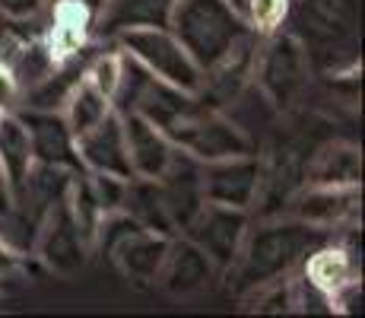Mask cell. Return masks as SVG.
<instances>
[{
    "label": "cell",
    "mask_w": 365,
    "mask_h": 318,
    "mask_svg": "<svg viewBox=\"0 0 365 318\" xmlns=\"http://www.w3.org/2000/svg\"><path fill=\"white\" fill-rule=\"evenodd\" d=\"M334 232L312 226L296 217H267L261 226L245 232V242L238 249V258L232 261V289L238 296L251 293V289L270 284V280H283L302 267L321 242H327Z\"/></svg>",
    "instance_id": "1"
},
{
    "label": "cell",
    "mask_w": 365,
    "mask_h": 318,
    "mask_svg": "<svg viewBox=\"0 0 365 318\" xmlns=\"http://www.w3.org/2000/svg\"><path fill=\"white\" fill-rule=\"evenodd\" d=\"M168 32L181 41V48L191 54V61L203 74L216 67L255 29L229 0H175Z\"/></svg>",
    "instance_id": "2"
},
{
    "label": "cell",
    "mask_w": 365,
    "mask_h": 318,
    "mask_svg": "<svg viewBox=\"0 0 365 318\" xmlns=\"http://www.w3.org/2000/svg\"><path fill=\"white\" fill-rule=\"evenodd\" d=\"M308 70H312V58L289 29L261 35L251 83L277 111H286L299 102V96L308 86Z\"/></svg>",
    "instance_id": "3"
},
{
    "label": "cell",
    "mask_w": 365,
    "mask_h": 318,
    "mask_svg": "<svg viewBox=\"0 0 365 318\" xmlns=\"http://www.w3.org/2000/svg\"><path fill=\"white\" fill-rule=\"evenodd\" d=\"M165 137L172 140L178 150H185L187 156H194L200 162L255 153V144H251L248 134H245L232 118H226V111L207 109L200 99L194 102V109L165 134Z\"/></svg>",
    "instance_id": "4"
},
{
    "label": "cell",
    "mask_w": 365,
    "mask_h": 318,
    "mask_svg": "<svg viewBox=\"0 0 365 318\" xmlns=\"http://www.w3.org/2000/svg\"><path fill=\"white\" fill-rule=\"evenodd\" d=\"M111 41L121 51H128L130 58H137L156 80L172 83V86L185 89V93H197L200 89V76H203L200 67L191 61V54L181 48V41L168 29H128L115 35Z\"/></svg>",
    "instance_id": "5"
},
{
    "label": "cell",
    "mask_w": 365,
    "mask_h": 318,
    "mask_svg": "<svg viewBox=\"0 0 365 318\" xmlns=\"http://www.w3.org/2000/svg\"><path fill=\"white\" fill-rule=\"evenodd\" d=\"M286 23L305 51H331L334 45H353L359 10L356 0H292Z\"/></svg>",
    "instance_id": "6"
},
{
    "label": "cell",
    "mask_w": 365,
    "mask_h": 318,
    "mask_svg": "<svg viewBox=\"0 0 365 318\" xmlns=\"http://www.w3.org/2000/svg\"><path fill=\"white\" fill-rule=\"evenodd\" d=\"M93 245L86 242V236L80 232L73 214L67 207V194L61 201H54L48 207L45 220H41L38 232H35L32 242V254L48 267L51 274H61V277H70L76 274L83 264H86Z\"/></svg>",
    "instance_id": "7"
},
{
    "label": "cell",
    "mask_w": 365,
    "mask_h": 318,
    "mask_svg": "<svg viewBox=\"0 0 365 318\" xmlns=\"http://www.w3.org/2000/svg\"><path fill=\"white\" fill-rule=\"evenodd\" d=\"M251 226V210L222 207V204H203L191 223L181 229L197 249L213 261L216 271H229L238 258V249L245 242V232Z\"/></svg>",
    "instance_id": "8"
},
{
    "label": "cell",
    "mask_w": 365,
    "mask_h": 318,
    "mask_svg": "<svg viewBox=\"0 0 365 318\" xmlns=\"http://www.w3.org/2000/svg\"><path fill=\"white\" fill-rule=\"evenodd\" d=\"M264 188V159L257 153L203 162V201L255 210Z\"/></svg>",
    "instance_id": "9"
},
{
    "label": "cell",
    "mask_w": 365,
    "mask_h": 318,
    "mask_svg": "<svg viewBox=\"0 0 365 318\" xmlns=\"http://www.w3.org/2000/svg\"><path fill=\"white\" fill-rule=\"evenodd\" d=\"M13 115L23 121L26 134L32 144V159L38 166H54L67 169V172H86L76 153V137L67 127L61 111H45V109H23L19 105Z\"/></svg>",
    "instance_id": "10"
},
{
    "label": "cell",
    "mask_w": 365,
    "mask_h": 318,
    "mask_svg": "<svg viewBox=\"0 0 365 318\" xmlns=\"http://www.w3.org/2000/svg\"><path fill=\"white\" fill-rule=\"evenodd\" d=\"M359 185L331 188V185H299L296 194L286 201V210L296 220H305L321 229H340L343 223H353L359 217Z\"/></svg>",
    "instance_id": "11"
},
{
    "label": "cell",
    "mask_w": 365,
    "mask_h": 318,
    "mask_svg": "<svg viewBox=\"0 0 365 318\" xmlns=\"http://www.w3.org/2000/svg\"><path fill=\"white\" fill-rule=\"evenodd\" d=\"M156 182H159V191H163L168 220H172L175 232H181L194 217H197V210L203 204H207L203 201V162L187 156L185 150L175 146L165 172L159 175Z\"/></svg>",
    "instance_id": "12"
},
{
    "label": "cell",
    "mask_w": 365,
    "mask_h": 318,
    "mask_svg": "<svg viewBox=\"0 0 365 318\" xmlns=\"http://www.w3.org/2000/svg\"><path fill=\"white\" fill-rule=\"evenodd\" d=\"M76 153H80V162L86 172H108V175H118V179H133L118 111H108L96 127L83 131L76 137Z\"/></svg>",
    "instance_id": "13"
},
{
    "label": "cell",
    "mask_w": 365,
    "mask_h": 318,
    "mask_svg": "<svg viewBox=\"0 0 365 318\" xmlns=\"http://www.w3.org/2000/svg\"><path fill=\"white\" fill-rule=\"evenodd\" d=\"M213 274H216L213 261H210L187 236L175 232L172 242H168V254L163 261V271H159L156 280L168 296L187 299V296H197L200 289H207L210 280H213Z\"/></svg>",
    "instance_id": "14"
},
{
    "label": "cell",
    "mask_w": 365,
    "mask_h": 318,
    "mask_svg": "<svg viewBox=\"0 0 365 318\" xmlns=\"http://www.w3.org/2000/svg\"><path fill=\"white\" fill-rule=\"evenodd\" d=\"M121 127H124V144H128L133 175H140V179H159L165 172L168 159H172L175 144L153 121H146L140 111H124Z\"/></svg>",
    "instance_id": "15"
},
{
    "label": "cell",
    "mask_w": 365,
    "mask_h": 318,
    "mask_svg": "<svg viewBox=\"0 0 365 318\" xmlns=\"http://www.w3.org/2000/svg\"><path fill=\"white\" fill-rule=\"evenodd\" d=\"M168 242H172V236L140 226V229L128 232V236L111 249L108 258L115 261L118 271L128 280H133V284H156L159 271H163V261L168 254Z\"/></svg>",
    "instance_id": "16"
},
{
    "label": "cell",
    "mask_w": 365,
    "mask_h": 318,
    "mask_svg": "<svg viewBox=\"0 0 365 318\" xmlns=\"http://www.w3.org/2000/svg\"><path fill=\"white\" fill-rule=\"evenodd\" d=\"M175 0H102L96 39L111 41L128 29H168Z\"/></svg>",
    "instance_id": "17"
},
{
    "label": "cell",
    "mask_w": 365,
    "mask_h": 318,
    "mask_svg": "<svg viewBox=\"0 0 365 318\" xmlns=\"http://www.w3.org/2000/svg\"><path fill=\"white\" fill-rule=\"evenodd\" d=\"M362 182V156L356 144H331L318 146L305 166V182L302 185H331V188H349Z\"/></svg>",
    "instance_id": "18"
},
{
    "label": "cell",
    "mask_w": 365,
    "mask_h": 318,
    "mask_svg": "<svg viewBox=\"0 0 365 318\" xmlns=\"http://www.w3.org/2000/svg\"><path fill=\"white\" fill-rule=\"evenodd\" d=\"M0 166H4L6 179H10L13 197L23 191L26 179H29L35 159H32V144L29 134H26L23 121H19L13 111L0 115Z\"/></svg>",
    "instance_id": "19"
},
{
    "label": "cell",
    "mask_w": 365,
    "mask_h": 318,
    "mask_svg": "<svg viewBox=\"0 0 365 318\" xmlns=\"http://www.w3.org/2000/svg\"><path fill=\"white\" fill-rule=\"evenodd\" d=\"M121 210L130 214L143 229L175 236V226H172V220H168V210H165L163 191H159L156 179H140V175H133V179L128 182V194H124Z\"/></svg>",
    "instance_id": "20"
},
{
    "label": "cell",
    "mask_w": 365,
    "mask_h": 318,
    "mask_svg": "<svg viewBox=\"0 0 365 318\" xmlns=\"http://www.w3.org/2000/svg\"><path fill=\"white\" fill-rule=\"evenodd\" d=\"M108 111H115V109H111V99L105 93H99V89H96L93 83L83 76V80L76 83V89L70 93L67 105L61 109V115H64L67 127L73 131V137H80L83 131H89V127L99 124Z\"/></svg>",
    "instance_id": "21"
},
{
    "label": "cell",
    "mask_w": 365,
    "mask_h": 318,
    "mask_svg": "<svg viewBox=\"0 0 365 318\" xmlns=\"http://www.w3.org/2000/svg\"><path fill=\"white\" fill-rule=\"evenodd\" d=\"M292 0H242V16L257 35H270L286 26Z\"/></svg>",
    "instance_id": "22"
},
{
    "label": "cell",
    "mask_w": 365,
    "mask_h": 318,
    "mask_svg": "<svg viewBox=\"0 0 365 318\" xmlns=\"http://www.w3.org/2000/svg\"><path fill=\"white\" fill-rule=\"evenodd\" d=\"M86 182L105 214H115V210L124 207V194H128L130 179H118V175H108V172H86Z\"/></svg>",
    "instance_id": "23"
},
{
    "label": "cell",
    "mask_w": 365,
    "mask_h": 318,
    "mask_svg": "<svg viewBox=\"0 0 365 318\" xmlns=\"http://www.w3.org/2000/svg\"><path fill=\"white\" fill-rule=\"evenodd\" d=\"M19 99H23V89H19L16 76H13V70L6 67L4 61H0V115L16 111L19 109Z\"/></svg>",
    "instance_id": "24"
},
{
    "label": "cell",
    "mask_w": 365,
    "mask_h": 318,
    "mask_svg": "<svg viewBox=\"0 0 365 318\" xmlns=\"http://www.w3.org/2000/svg\"><path fill=\"white\" fill-rule=\"evenodd\" d=\"M41 4L45 0H0V13H6L10 19H32Z\"/></svg>",
    "instance_id": "25"
},
{
    "label": "cell",
    "mask_w": 365,
    "mask_h": 318,
    "mask_svg": "<svg viewBox=\"0 0 365 318\" xmlns=\"http://www.w3.org/2000/svg\"><path fill=\"white\" fill-rule=\"evenodd\" d=\"M23 264H26V254L16 252L13 245H6L4 239H0V280L10 277V274H16Z\"/></svg>",
    "instance_id": "26"
},
{
    "label": "cell",
    "mask_w": 365,
    "mask_h": 318,
    "mask_svg": "<svg viewBox=\"0 0 365 318\" xmlns=\"http://www.w3.org/2000/svg\"><path fill=\"white\" fill-rule=\"evenodd\" d=\"M13 210V188H10V179H6L4 166H0V217H6Z\"/></svg>",
    "instance_id": "27"
},
{
    "label": "cell",
    "mask_w": 365,
    "mask_h": 318,
    "mask_svg": "<svg viewBox=\"0 0 365 318\" xmlns=\"http://www.w3.org/2000/svg\"><path fill=\"white\" fill-rule=\"evenodd\" d=\"M10 35H13V19L6 16V13H0V54H4V48H6V41H10Z\"/></svg>",
    "instance_id": "28"
}]
</instances>
